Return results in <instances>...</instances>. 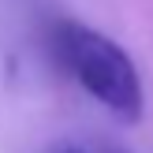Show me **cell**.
Wrapping results in <instances>:
<instances>
[{"label":"cell","instance_id":"cell-2","mask_svg":"<svg viewBox=\"0 0 153 153\" xmlns=\"http://www.w3.org/2000/svg\"><path fill=\"white\" fill-rule=\"evenodd\" d=\"M56 153H97V149H90V146H82V142H64Z\"/></svg>","mask_w":153,"mask_h":153},{"label":"cell","instance_id":"cell-1","mask_svg":"<svg viewBox=\"0 0 153 153\" xmlns=\"http://www.w3.org/2000/svg\"><path fill=\"white\" fill-rule=\"evenodd\" d=\"M49 41H52V52H56V64L105 112H112L123 123L142 120V112H146L142 75L120 41H112L108 34L86 26V22H75V19L52 22Z\"/></svg>","mask_w":153,"mask_h":153}]
</instances>
